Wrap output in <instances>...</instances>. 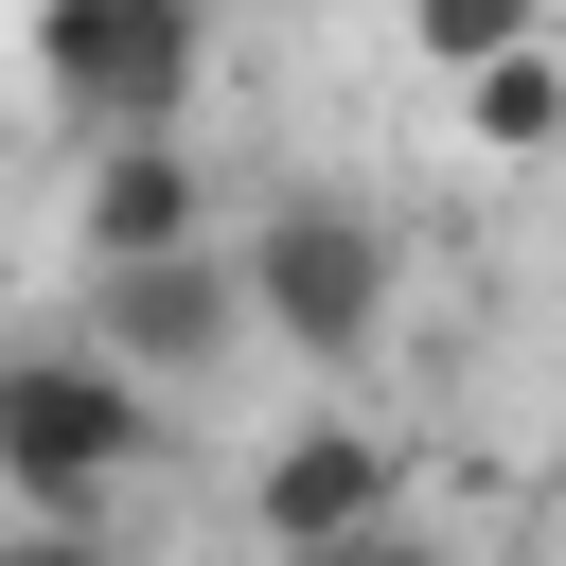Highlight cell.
<instances>
[{
    "label": "cell",
    "mask_w": 566,
    "mask_h": 566,
    "mask_svg": "<svg viewBox=\"0 0 566 566\" xmlns=\"http://www.w3.org/2000/svg\"><path fill=\"white\" fill-rule=\"evenodd\" d=\"M460 142H495V159H548L566 142V53L531 35V53H495L478 88H460Z\"/></svg>",
    "instance_id": "7"
},
{
    "label": "cell",
    "mask_w": 566,
    "mask_h": 566,
    "mask_svg": "<svg viewBox=\"0 0 566 566\" xmlns=\"http://www.w3.org/2000/svg\"><path fill=\"white\" fill-rule=\"evenodd\" d=\"M248 513H265V548L301 566V548L407 531V478H389V442H371V424H283V442H265V478H248Z\"/></svg>",
    "instance_id": "5"
},
{
    "label": "cell",
    "mask_w": 566,
    "mask_h": 566,
    "mask_svg": "<svg viewBox=\"0 0 566 566\" xmlns=\"http://www.w3.org/2000/svg\"><path fill=\"white\" fill-rule=\"evenodd\" d=\"M195 35H212V18H177V0H35V71H53V106H71L88 142H177Z\"/></svg>",
    "instance_id": "3"
},
{
    "label": "cell",
    "mask_w": 566,
    "mask_h": 566,
    "mask_svg": "<svg viewBox=\"0 0 566 566\" xmlns=\"http://www.w3.org/2000/svg\"><path fill=\"white\" fill-rule=\"evenodd\" d=\"M0 566H124L106 531H0Z\"/></svg>",
    "instance_id": "9"
},
{
    "label": "cell",
    "mask_w": 566,
    "mask_h": 566,
    "mask_svg": "<svg viewBox=\"0 0 566 566\" xmlns=\"http://www.w3.org/2000/svg\"><path fill=\"white\" fill-rule=\"evenodd\" d=\"M142 460H159V389L142 371H106L88 336H18L0 354V495L35 531H88Z\"/></svg>",
    "instance_id": "1"
},
{
    "label": "cell",
    "mask_w": 566,
    "mask_h": 566,
    "mask_svg": "<svg viewBox=\"0 0 566 566\" xmlns=\"http://www.w3.org/2000/svg\"><path fill=\"white\" fill-rule=\"evenodd\" d=\"M389 283H407V248H389V212H354V195H283L265 230H248V318L283 336V354H371L389 336Z\"/></svg>",
    "instance_id": "2"
},
{
    "label": "cell",
    "mask_w": 566,
    "mask_h": 566,
    "mask_svg": "<svg viewBox=\"0 0 566 566\" xmlns=\"http://www.w3.org/2000/svg\"><path fill=\"white\" fill-rule=\"evenodd\" d=\"M71 248H88V265H177V248H212V195H195V142H88V195H71Z\"/></svg>",
    "instance_id": "6"
},
{
    "label": "cell",
    "mask_w": 566,
    "mask_h": 566,
    "mask_svg": "<svg viewBox=\"0 0 566 566\" xmlns=\"http://www.w3.org/2000/svg\"><path fill=\"white\" fill-rule=\"evenodd\" d=\"M407 35H424V71H495V53H531V0H407Z\"/></svg>",
    "instance_id": "8"
},
{
    "label": "cell",
    "mask_w": 566,
    "mask_h": 566,
    "mask_svg": "<svg viewBox=\"0 0 566 566\" xmlns=\"http://www.w3.org/2000/svg\"><path fill=\"white\" fill-rule=\"evenodd\" d=\"M301 566H442L424 531H354V548H301Z\"/></svg>",
    "instance_id": "10"
},
{
    "label": "cell",
    "mask_w": 566,
    "mask_h": 566,
    "mask_svg": "<svg viewBox=\"0 0 566 566\" xmlns=\"http://www.w3.org/2000/svg\"><path fill=\"white\" fill-rule=\"evenodd\" d=\"M106 371H142V389H195L230 336H248V265H212V248H177V265H88V318H71Z\"/></svg>",
    "instance_id": "4"
}]
</instances>
